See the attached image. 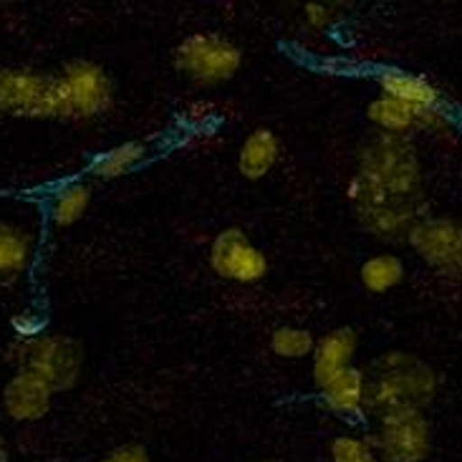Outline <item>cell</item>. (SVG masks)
<instances>
[{
  "label": "cell",
  "mask_w": 462,
  "mask_h": 462,
  "mask_svg": "<svg viewBox=\"0 0 462 462\" xmlns=\"http://www.w3.org/2000/svg\"><path fill=\"white\" fill-rule=\"evenodd\" d=\"M316 338L303 326H278L271 334V351L281 359H303L311 356Z\"/></svg>",
  "instance_id": "20"
},
{
  "label": "cell",
  "mask_w": 462,
  "mask_h": 462,
  "mask_svg": "<svg viewBox=\"0 0 462 462\" xmlns=\"http://www.w3.org/2000/svg\"><path fill=\"white\" fill-rule=\"evenodd\" d=\"M366 116L376 129L384 132V137H407L420 129H427V132H448L450 129V119L442 106L439 109H414V106H407V104L389 99V97L369 101Z\"/></svg>",
  "instance_id": "10"
},
{
  "label": "cell",
  "mask_w": 462,
  "mask_h": 462,
  "mask_svg": "<svg viewBox=\"0 0 462 462\" xmlns=\"http://www.w3.org/2000/svg\"><path fill=\"white\" fill-rule=\"evenodd\" d=\"M338 11L334 8V3H306L303 8V21L313 31H326L337 23Z\"/></svg>",
  "instance_id": "22"
},
{
  "label": "cell",
  "mask_w": 462,
  "mask_h": 462,
  "mask_svg": "<svg viewBox=\"0 0 462 462\" xmlns=\"http://www.w3.org/2000/svg\"><path fill=\"white\" fill-rule=\"evenodd\" d=\"M59 79V119H94L109 112L114 104V84L109 74L94 61H71Z\"/></svg>",
  "instance_id": "4"
},
{
  "label": "cell",
  "mask_w": 462,
  "mask_h": 462,
  "mask_svg": "<svg viewBox=\"0 0 462 462\" xmlns=\"http://www.w3.org/2000/svg\"><path fill=\"white\" fill-rule=\"evenodd\" d=\"M356 346H359V338H356V331L349 326L331 328L328 334H324L313 344L311 351L313 382L319 387H324L326 382H331L334 376L354 366Z\"/></svg>",
  "instance_id": "12"
},
{
  "label": "cell",
  "mask_w": 462,
  "mask_h": 462,
  "mask_svg": "<svg viewBox=\"0 0 462 462\" xmlns=\"http://www.w3.org/2000/svg\"><path fill=\"white\" fill-rule=\"evenodd\" d=\"M410 245L439 275H462V220L422 217L410 230Z\"/></svg>",
  "instance_id": "8"
},
{
  "label": "cell",
  "mask_w": 462,
  "mask_h": 462,
  "mask_svg": "<svg viewBox=\"0 0 462 462\" xmlns=\"http://www.w3.org/2000/svg\"><path fill=\"white\" fill-rule=\"evenodd\" d=\"M150 147L142 142H122L116 147H109L106 152L97 154L88 164V175L97 180H116L129 172H134L139 164L147 160Z\"/></svg>",
  "instance_id": "16"
},
{
  "label": "cell",
  "mask_w": 462,
  "mask_h": 462,
  "mask_svg": "<svg viewBox=\"0 0 462 462\" xmlns=\"http://www.w3.org/2000/svg\"><path fill=\"white\" fill-rule=\"evenodd\" d=\"M175 66L198 84H223L240 71L243 51L230 38L200 31L177 43Z\"/></svg>",
  "instance_id": "5"
},
{
  "label": "cell",
  "mask_w": 462,
  "mask_h": 462,
  "mask_svg": "<svg viewBox=\"0 0 462 462\" xmlns=\"http://www.w3.org/2000/svg\"><path fill=\"white\" fill-rule=\"evenodd\" d=\"M0 114L18 119H59V79L33 69L0 66Z\"/></svg>",
  "instance_id": "6"
},
{
  "label": "cell",
  "mask_w": 462,
  "mask_h": 462,
  "mask_svg": "<svg viewBox=\"0 0 462 462\" xmlns=\"http://www.w3.org/2000/svg\"><path fill=\"white\" fill-rule=\"evenodd\" d=\"M263 462H281V460H263Z\"/></svg>",
  "instance_id": "25"
},
{
  "label": "cell",
  "mask_w": 462,
  "mask_h": 462,
  "mask_svg": "<svg viewBox=\"0 0 462 462\" xmlns=\"http://www.w3.org/2000/svg\"><path fill=\"white\" fill-rule=\"evenodd\" d=\"M210 268L215 275L233 283H258L268 273V258L240 227H226L210 245Z\"/></svg>",
  "instance_id": "9"
},
{
  "label": "cell",
  "mask_w": 462,
  "mask_h": 462,
  "mask_svg": "<svg viewBox=\"0 0 462 462\" xmlns=\"http://www.w3.org/2000/svg\"><path fill=\"white\" fill-rule=\"evenodd\" d=\"M88 205H91V188L87 182H69L56 189V195L51 200V223L56 227L76 226L87 215Z\"/></svg>",
  "instance_id": "19"
},
{
  "label": "cell",
  "mask_w": 462,
  "mask_h": 462,
  "mask_svg": "<svg viewBox=\"0 0 462 462\" xmlns=\"http://www.w3.org/2000/svg\"><path fill=\"white\" fill-rule=\"evenodd\" d=\"M439 379L435 369L407 351H389L366 372V412L382 414L397 410H425L438 397Z\"/></svg>",
  "instance_id": "2"
},
{
  "label": "cell",
  "mask_w": 462,
  "mask_h": 462,
  "mask_svg": "<svg viewBox=\"0 0 462 462\" xmlns=\"http://www.w3.org/2000/svg\"><path fill=\"white\" fill-rule=\"evenodd\" d=\"M33 255L31 236L13 223L0 220V283H11L23 273Z\"/></svg>",
  "instance_id": "17"
},
{
  "label": "cell",
  "mask_w": 462,
  "mask_h": 462,
  "mask_svg": "<svg viewBox=\"0 0 462 462\" xmlns=\"http://www.w3.org/2000/svg\"><path fill=\"white\" fill-rule=\"evenodd\" d=\"M281 157V139L275 137L271 129H253L248 137L243 139L237 152V172L245 180H263L278 164Z\"/></svg>",
  "instance_id": "15"
},
{
  "label": "cell",
  "mask_w": 462,
  "mask_h": 462,
  "mask_svg": "<svg viewBox=\"0 0 462 462\" xmlns=\"http://www.w3.org/2000/svg\"><path fill=\"white\" fill-rule=\"evenodd\" d=\"M407 275V268H404V261L394 253H376V255H369L366 261L362 263L359 268V281L362 286L369 291V293H389L397 286H402Z\"/></svg>",
  "instance_id": "18"
},
{
  "label": "cell",
  "mask_w": 462,
  "mask_h": 462,
  "mask_svg": "<svg viewBox=\"0 0 462 462\" xmlns=\"http://www.w3.org/2000/svg\"><path fill=\"white\" fill-rule=\"evenodd\" d=\"M331 462H382L369 438L359 435H338L328 445Z\"/></svg>",
  "instance_id": "21"
},
{
  "label": "cell",
  "mask_w": 462,
  "mask_h": 462,
  "mask_svg": "<svg viewBox=\"0 0 462 462\" xmlns=\"http://www.w3.org/2000/svg\"><path fill=\"white\" fill-rule=\"evenodd\" d=\"M11 359L21 369L36 374L46 387L56 392H69L76 387L84 369V346L81 341L63 334H41L11 346Z\"/></svg>",
  "instance_id": "3"
},
{
  "label": "cell",
  "mask_w": 462,
  "mask_h": 462,
  "mask_svg": "<svg viewBox=\"0 0 462 462\" xmlns=\"http://www.w3.org/2000/svg\"><path fill=\"white\" fill-rule=\"evenodd\" d=\"M51 392L36 374L18 369L3 389V410L15 422H38L51 412Z\"/></svg>",
  "instance_id": "11"
},
{
  "label": "cell",
  "mask_w": 462,
  "mask_h": 462,
  "mask_svg": "<svg viewBox=\"0 0 462 462\" xmlns=\"http://www.w3.org/2000/svg\"><path fill=\"white\" fill-rule=\"evenodd\" d=\"M11 324L13 328H15L18 338H21V341H28V338L41 337V326H43V321H41L33 311H21L13 316Z\"/></svg>",
  "instance_id": "23"
},
{
  "label": "cell",
  "mask_w": 462,
  "mask_h": 462,
  "mask_svg": "<svg viewBox=\"0 0 462 462\" xmlns=\"http://www.w3.org/2000/svg\"><path fill=\"white\" fill-rule=\"evenodd\" d=\"M349 200L372 236L407 237L425 213L422 164L407 137H379L359 157Z\"/></svg>",
  "instance_id": "1"
},
{
  "label": "cell",
  "mask_w": 462,
  "mask_h": 462,
  "mask_svg": "<svg viewBox=\"0 0 462 462\" xmlns=\"http://www.w3.org/2000/svg\"><path fill=\"white\" fill-rule=\"evenodd\" d=\"M319 389L324 407L337 417L362 420L366 414V372L359 366H349Z\"/></svg>",
  "instance_id": "13"
},
{
  "label": "cell",
  "mask_w": 462,
  "mask_h": 462,
  "mask_svg": "<svg viewBox=\"0 0 462 462\" xmlns=\"http://www.w3.org/2000/svg\"><path fill=\"white\" fill-rule=\"evenodd\" d=\"M376 84L382 88V97L397 99L407 106H414V109H439L442 106L439 88L432 81H427L425 76L400 71V69H387L376 76Z\"/></svg>",
  "instance_id": "14"
},
{
  "label": "cell",
  "mask_w": 462,
  "mask_h": 462,
  "mask_svg": "<svg viewBox=\"0 0 462 462\" xmlns=\"http://www.w3.org/2000/svg\"><path fill=\"white\" fill-rule=\"evenodd\" d=\"M369 439L384 462H425L432 450V430L420 410H397L376 417V432Z\"/></svg>",
  "instance_id": "7"
},
{
  "label": "cell",
  "mask_w": 462,
  "mask_h": 462,
  "mask_svg": "<svg viewBox=\"0 0 462 462\" xmlns=\"http://www.w3.org/2000/svg\"><path fill=\"white\" fill-rule=\"evenodd\" d=\"M101 462H152V460L142 445H125V448H119V450L109 452V455H106Z\"/></svg>",
  "instance_id": "24"
}]
</instances>
